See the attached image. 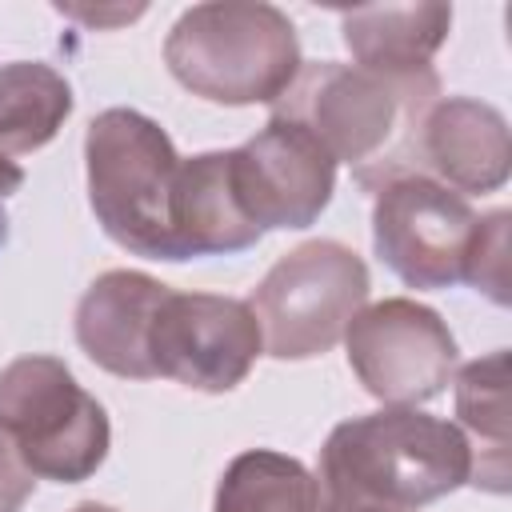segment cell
Masks as SVG:
<instances>
[{"label":"cell","instance_id":"obj_1","mask_svg":"<svg viewBox=\"0 0 512 512\" xmlns=\"http://www.w3.org/2000/svg\"><path fill=\"white\" fill-rule=\"evenodd\" d=\"M440 100L436 68L372 72L356 64H300L272 116L304 124L356 184L376 192L396 176H420V128Z\"/></svg>","mask_w":512,"mask_h":512},{"label":"cell","instance_id":"obj_2","mask_svg":"<svg viewBox=\"0 0 512 512\" xmlns=\"http://www.w3.org/2000/svg\"><path fill=\"white\" fill-rule=\"evenodd\" d=\"M472 476V440L428 412L380 408L344 420L320 448L324 512H416Z\"/></svg>","mask_w":512,"mask_h":512},{"label":"cell","instance_id":"obj_3","mask_svg":"<svg viewBox=\"0 0 512 512\" xmlns=\"http://www.w3.org/2000/svg\"><path fill=\"white\" fill-rule=\"evenodd\" d=\"M164 64L192 96L244 108L276 104L304 60L296 24L276 4L208 0L180 12L164 40Z\"/></svg>","mask_w":512,"mask_h":512},{"label":"cell","instance_id":"obj_4","mask_svg":"<svg viewBox=\"0 0 512 512\" xmlns=\"http://www.w3.org/2000/svg\"><path fill=\"white\" fill-rule=\"evenodd\" d=\"M88 204L108 240L144 260H172V192L180 156L172 136L136 108H104L84 132Z\"/></svg>","mask_w":512,"mask_h":512},{"label":"cell","instance_id":"obj_5","mask_svg":"<svg viewBox=\"0 0 512 512\" xmlns=\"http://www.w3.org/2000/svg\"><path fill=\"white\" fill-rule=\"evenodd\" d=\"M368 264L340 240H308L284 252L252 288L248 308L272 360H312L344 340L368 304Z\"/></svg>","mask_w":512,"mask_h":512},{"label":"cell","instance_id":"obj_6","mask_svg":"<svg viewBox=\"0 0 512 512\" xmlns=\"http://www.w3.org/2000/svg\"><path fill=\"white\" fill-rule=\"evenodd\" d=\"M0 428L24 468L56 484L88 480L112 448L104 404L56 356H20L0 372Z\"/></svg>","mask_w":512,"mask_h":512},{"label":"cell","instance_id":"obj_7","mask_svg":"<svg viewBox=\"0 0 512 512\" xmlns=\"http://www.w3.org/2000/svg\"><path fill=\"white\" fill-rule=\"evenodd\" d=\"M344 348L364 392L388 408H416L440 396L460 352L444 316L408 296L360 308L344 328Z\"/></svg>","mask_w":512,"mask_h":512},{"label":"cell","instance_id":"obj_8","mask_svg":"<svg viewBox=\"0 0 512 512\" xmlns=\"http://www.w3.org/2000/svg\"><path fill=\"white\" fill-rule=\"evenodd\" d=\"M372 196L376 256L408 288L464 284L480 216L460 192L428 176H396Z\"/></svg>","mask_w":512,"mask_h":512},{"label":"cell","instance_id":"obj_9","mask_svg":"<svg viewBox=\"0 0 512 512\" xmlns=\"http://www.w3.org/2000/svg\"><path fill=\"white\" fill-rule=\"evenodd\" d=\"M264 352L248 300L216 292H168L152 320V372L192 392H232Z\"/></svg>","mask_w":512,"mask_h":512},{"label":"cell","instance_id":"obj_10","mask_svg":"<svg viewBox=\"0 0 512 512\" xmlns=\"http://www.w3.org/2000/svg\"><path fill=\"white\" fill-rule=\"evenodd\" d=\"M244 216L260 228H308L332 204L336 160L296 120L272 116L252 140L228 148Z\"/></svg>","mask_w":512,"mask_h":512},{"label":"cell","instance_id":"obj_11","mask_svg":"<svg viewBox=\"0 0 512 512\" xmlns=\"http://www.w3.org/2000/svg\"><path fill=\"white\" fill-rule=\"evenodd\" d=\"M512 140L496 104L476 96H440L420 128V176L468 196L508 184Z\"/></svg>","mask_w":512,"mask_h":512},{"label":"cell","instance_id":"obj_12","mask_svg":"<svg viewBox=\"0 0 512 512\" xmlns=\"http://www.w3.org/2000/svg\"><path fill=\"white\" fill-rule=\"evenodd\" d=\"M168 292H172L168 284L132 268H112L96 276L76 304L80 352L96 368L120 380H156L148 340H152V320Z\"/></svg>","mask_w":512,"mask_h":512},{"label":"cell","instance_id":"obj_13","mask_svg":"<svg viewBox=\"0 0 512 512\" xmlns=\"http://www.w3.org/2000/svg\"><path fill=\"white\" fill-rule=\"evenodd\" d=\"M260 228L244 216L232 184L228 152H200L180 160L172 192V244L176 260L232 256L260 244Z\"/></svg>","mask_w":512,"mask_h":512},{"label":"cell","instance_id":"obj_14","mask_svg":"<svg viewBox=\"0 0 512 512\" xmlns=\"http://www.w3.org/2000/svg\"><path fill=\"white\" fill-rule=\"evenodd\" d=\"M452 4H368L340 12L344 48L356 68L372 72H424L432 68L436 48L448 40Z\"/></svg>","mask_w":512,"mask_h":512},{"label":"cell","instance_id":"obj_15","mask_svg":"<svg viewBox=\"0 0 512 512\" xmlns=\"http://www.w3.org/2000/svg\"><path fill=\"white\" fill-rule=\"evenodd\" d=\"M456 416L480 444V456H472L468 484L504 492L508 488V352L504 348L456 372Z\"/></svg>","mask_w":512,"mask_h":512},{"label":"cell","instance_id":"obj_16","mask_svg":"<svg viewBox=\"0 0 512 512\" xmlns=\"http://www.w3.org/2000/svg\"><path fill=\"white\" fill-rule=\"evenodd\" d=\"M72 84L44 60L0 64V152L28 156L44 148L72 116Z\"/></svg>","mask_w":512,"mask_h":512},{"label":"cell","instance_id":"obj_17","mask_svg":"<svg viewBox=\"0 0 512 512\" xmlns=\"http://www.w3.org/2000/svg\"><path fill=\"white\" fill-rule=\"evenodd\" d=\"M212 512H324L316 476L288 452L248 448L228 460Z\"/></svg>","mask_w":512,"mask_h":512},{"label":"cell","instance_id":"obj_18","mask_svg":"<svg viewBox=\"0 0 512 512\" xmlns=\"http://www.w3.org/2000/svg\"><path fill=\"white\" fill-rule=\"evenodd\" d=\"M508 224H512L508 208L480 216V232H476L468 272H464V284H472L496 304H508Z\"/></svg>","mask_w":512,"mask_h":512},{"label":"cell","instance_id":"obj_19","mask_svg":"<svg viewBox=\"0 0 512 512\" xmlns=\"http://www.w3.org/2000/svg\"><path fill=\"white\" fill-rule=\"evenodd\" d=\"M36 488V476L24 468L12 436L0 428V512H20Z\"/></svg>","mask_w":512,"mask_h":512},{"label":"cell","instance_id":"obj_20","mask_svg":"<svg viewBox=\"0 0 512 512\" xmlns=\"http://www.w3.org/2000/svg\"><path fill=\"white\" fill-rule=\"evenodd\" d=\"M20 184H24V168L0 152V200H4V196H12Z\"/></svg>","mask_w":512,"mask_h":512},{"label":"cell","instance_id":"obj_21","mask_svg":"<svg viewBox=\"0 0 512 512\" xmlns=\"http://www.w3.org/2000/svg\"><path fill=\"white\" fill-rule=\"evenodd\" d=\"M56 12H68V16H80V20H88V24H104L108 20V12H88V8H56ZM144 8L136 4V8H120V12H112V20H132V16H140Z\"/></svg>","mask_w":512,"mask_h":512},{"label":"cell","instance_id":"obj_22","mask_svg":"<svg viewBox=\"0 0 512 512\" xmlns=\"http://www.w3.org/2000/svg\"><path fill=\"white\" fill-rule=\"evenodd\" d=\"M72 512H116V508H108V504H96V500H84V504H76Z\"/></svg>","mask_w":512,"mask_h":512}]
</instances>
